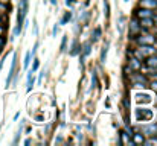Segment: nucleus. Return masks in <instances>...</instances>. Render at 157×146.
Wrapping results in <instances>:
<instances>
[{"label":"nucleus","mask_w":157,"mask_h":146,"mask_svg":"<svg viewBox=\"0 0 157 146\" xmlns=\"http://www.w3.org/2000/svg\"><path fill=\"white\" fill-rule=\"evenodd\" d=\"M156 52V49L153 47L151 44H142L140 47H139V50L136 52V55L139 56V58H144V56H147V55H151V53H154Z\"/></svg>","instance_id":"obj_1"},{"label":"nucleus","mask_w":157,"mask_h":146,"mask_svg":"<svg viewBox=\"0 0 157 146\" xmlns=\"http://www.w3.org/2000/svg\"><path fill=\"white\" fill-rule=\"evenodd\" d=\"M15 66H17V53H14V59H12V64H11V69H9V73H8V79H6V87L11 85V81H12V76H14Z\"/></svg>","instance_id":"obj_2"},{"label":"nucleus","mask_w":157,"mask_h":146,"mask_svg":"<svg viewBox=\"0 0 157 146\" xmlns=\"http://www.w3.org/2000/svg\"><path fill=\"white\" fill-rule=\"evenodd\" d=\"M142 133L145 134V136H156L157 134V125H154V123H151V125H147V126H144L142 128Z\"/></svg>","instance_id":"obj_3"},{"label":"nucleus","mask_w":157,"mask_h":146,"mask_svg":"<svg viewBox=\"0 0 157 146\" xmlns=\"http://www.w3.org/2000/svg\"><path fill=\"white\" fill-rule=\"evenodd\" d=\"M153 117V113L150 111V110H137V119L140 120H148V119H151Z\"/></svg>","instance_id":"obj_4"},{"label":"nucleus","mask_w":157,"mask_h":146,"mask_svg":"<svg viewBox=\"0 0 157 146\" xmlns=\"http://www.w3.org/2000/svg\"><path fill=\"white\" fill-rule=\"evenodd\" d=\"M137 41L140 44H154V37L153 35H144V37L137 38Z\"/></svg>","instance_id":"obj_5"},{"label":"nucleus","mask_w":157,"mask_h":146,"mask_svg":"<svg viewBox=\"0 0 157 146\" xmlns=\"http://www.w3.org/2000/svg\"><path fill=\"white\" fill-rule=\"evenodd\" d=\"M137 15L140 18H145V17H153V11L151 9H139L137 11Z\"/></svg>","instance_id":"obj_6"},{"label":"nucleus","mask_w":157,"mask_h":146,"mask_svg":"<svg viewBox=\"0 0 157 146\" xmlns=\"http://www.w3.org/2000/svg\"><path fill=\"white\" fill-rule=\"evenodd\" d=\"M153 24H154V21H153L151 17H145V18L140 20V26H144V28H151Z\"/></svg>","instance_id":"obj_7"},{"label":"nucleus","mask_w":157,"mask_h":146,"mask_svg":"<svg viewBox=\"0 0 157 146\" xmlns=\"http://www.w3.org/2000/svg\"><path fill=\"white\" fill-rule=\"evenodd\" d=\"M140 5L145 8H154V6H157V0H142Z\"/></svg>","instance_id":"obj_8"},{"label":"nucleus","mask_w":157,"mask_h":146,"mask_svg":"<svg viewBox=\"0 0 157 146\" xmlns=\"http://www.w3.org/2000/svg\"><path fill=\"white\" fill-rule=\"evenodd\" d=\"M134 81H137V84H142V87H147V78L145 76H142V75H136L134 76Z\"/></svg>","instance_id":"obj_9"},{"label":"nucleus","mask_w":157,"mask_h":146,"mask_svg":"<svg viewBox=\"0 0 157 146\" xmlns=\"http://www.w3.org/2000/svg\"><path fill=\"white\" fill-rule=\"evenodd\" d=\"M32 73H34V72L31 70V72H29V75H28V87H26V90H28V92H31V90H32V85H34V78H32Z\"/></svg>","instance_id":"obj_10"},{"label":"nucleus","mask_w":157,"mask_h":146,"mask_svg":"<svg viewBox=\"0 0 157 146\" xmlns=\"http://www.w3.org/2000/svg\"><path fill=\"white\" fill-rule=\"evenodd\" d=\"M108 47H110V43H105V46L102 47V52H101V62H105V58H107V52H108Z\"/></svg>","instance_id":"obj_11"},{"label":"nucleus","mask_w":157,"mask_h":146,"mask_svg":"<svg viewBox=\"0 0 157 146\" xmlns=\"http://www.w3.org/2000/svg\"><path fill=\"white\" fill-rule=\"evenodd\" d=\"M90 47H92V41H89V43L84 44V47H82V56H84V58H86L87 55H90Z\"/></svg>","instance_id":"obj_12"},{"label":"nucleus","mask_w":157,"mask_h":146,"mask_svg":"<svg viewBox=\"0 0 157 146\" xmlns=\"http://www.w3.org/2000/svg\"><path fill=\"white\" fill-rule=\"evenodd\" d=\"M78 52H81V47L78 46V41L75 40L73 44H72V50H70V55H78Z\"/></svg>","instance_id":"obj_13"},{"label":"nucleus","mask_w":157,"mask_h":146,"mask_svg":"<svg viewBox=\"0 0 157 146\" xmlns=\"http://www.w3.org/2000/svg\"><path fill=\"white\" fill-rule=\"evenodd\" d=\"M70 18H72V12H66V14H64V17L61 18V21H59V24H67Z\"/></svg>","instance_id":"obj_14"},{"label":"nucleus","mask_w":157,"mask_h":146,"mask_svg":"<svg viewBox=\"0 0 157 146\" xmlns=\"http://www.w3.org/2000/svg\"><path fill=\"white\" fill-rule=\"evenodd\" d=\"M147 64H148L150 67H154V69H157V56H151V58H148Z\"/></svg>","instance_id":"obj_15"},{"label":"nucleus","mask_w":157,"mask_h":146,"mask_svg":"<svg viewBox=\"0 0 157 146\" xmlns=\"http://www.w3.org/2000/svg\"><path fill=\"white\" fill-rule=\"evenodd\" d=\"M101 37V28H96L95 32H93V37H92V41H98Z\"/></svg>","instance_id":"obj_16"},{"label":"nucleus","mask_w":157,"mask_h":146,"mask_svg":"<svg viewBox=\"0 0 157 146\" xmlns=\"http://www.w3.org/2000/svg\"><path fill=\"white\" fill-rule=\"evenodd\" d=\"M31 52H26V56H25V64H23V67L25 69H28L29 67V62H31Z\"/></svg>","instance_id":"obj_17"},{"label":"nucleus","mask_w":157,"mask_h":146,"mask_svg":"<svg viewBox=\"0 0 157 146\" xmlns=\"http://www.w3.org/2000/svg\"><path fill=\"white\" fill-rule=\"evenodd\" d=\"M134 136V142L133 143H144V137L140 134H133Z\"/></svg>","instance_id":"obj_18"},{"label":"nucleus","mask_w":157,"mask_h":146,"mask_svg":"<svg viewBox=\"0 0 157 146\" xmlns=\"http://www.w3.org/2000/svg\"><path fill=\"white\" fill-rule=\"evenodd\" d=\"M131 29H133V35H134V34H136V32L139 31V26H137V23H136L134 20L131 21Z\"/></svg>","instance_id":"obj_19"},{"label":"nucleus","mask_w":157,"mask_h":146,"mask_svg":"<svg viewBox=\"0 0 157 146\" xmlns=\"http://www.w3.org/2000/svg\"><path fill=\"white\" fill-rule=\"evenodd\" d=\"M130 64H131V67H133V69H139V67H140V64H139V61H137V59H131V61H130Z\"/></svg>","instance_id":"obj_20"},{"label":"nucleus","mask_w":157,"mask_h":146,"mask_svg":"<svg viewBox=\"0 0 157 146\" xmlns=\"http://www.w3.org/2000/svg\"><path fill=\"white\" fill-rule=\"evenodd\" d=\"M66 44H67V37H63V41H61V52L66 50Z\"/></svg>","instance_id":"obj_21"},{"label":"nucleus","mask_w":157,"mask_h":146,"mask_svg":"<svg viewBox=\"0 0 157 146\" xmlns=\"http://www.w3.org/2000/svg\"><path fill=\"white\" fill-rule=\"evenodd\" d=\"M96 82H98V79H96V73L93 72V75H92V87H96Z\"/></svg>","instance_id":"obj_22"},{"label":"nucleus","mask_w":157,"mask_h":146,"mask_svg":"<svg viewBox=\"0 0 157 146\" xmlns=\"http://www.w3.org/2000/svg\"><path fill=\"white\" fill-rule=\"evenodd\" d=\"M38 66H40V62H38V59H34V66H32V72H37V69H38Z\"/></svg>","instance_id":"obj_23"},{"label":"nucleus","mask_w":157,"mask_h":146,"mask_svg":"<svg viewBox=\"0 0 157 146\" xmlns=\"http://www.w3.org/2000/svg\"><path fill=\"white\" fill-rule=\"evenodd\" d=\"M52 34H53V37H56V34H58V26H56V24L53 26V31H52Z\"/></svg>","instance_id":"obj_24"},{"label":"nucleus","mask_w":157,"mask_h":146,"mask_svg":"<svg viewBox=\"0 0 157 146\" xmlns=\"http://www.w3.org/2000/svg\"><path fill=\"white\" fill-rule=\"evenodd\" d=\"M73 3H75V0H66V5H67V6H72Z\"/></svg>","instance_id":"obj_25"},{"label":"nucleus","mask_w":157,"mask_h":146,"mask_svg":"<svg viewBox=\"0 0 157 146\" xmlns=\"http://www.w3.org/2000/svg\"><path fill=\"white\" fill-rule=\"evenodd\" d=\"M3 43H5V38H3V37H0V46H3Z\"/></svg>","instance_id":"obj_26"},{"label":"nucleus","mask_w":157,"mask_h":146,"mask_svg":"<svg viewBox=\"0 0 157 146\" xmlns=\"http://www.w3.org/2000/svg\"><path fill=\"white\" fill-rule=\"evenodd\" d=\"M153 88L157 92V81H156V82H153Z\"/></svg>","instance_id":"obj_27"},{"label":"nucleus","mask_w":157,"mask_h":146,"mask_svg":"<svg viewBox=\"0 0 157 146\" xmlns=\"http://www.w3.org/2000/svg\"><path fill=\"white\" fill-rule=\"evenodd\" d=\"M51 3H52V5H56V0H51Z\"/></svg>","instance_id":"obj_28"},{"label":"nucleus","mask_w":157,"mask_h":146,"mask_svg":"<svg viewBox=\"0 0 157 146\" xmlns=\"http://www.w3.org/2000/svg\"><path fill=\"white\" fill-rule=\"evenodd\" d=\"M153 21H154V23H156V24H157V15H156V17H154V20H153Z\"/></svg>","instance_id":"obj_29"},{"label":"nucleus","mask_w":157,"mask_h":146,"mask_svg":"<svg viewBox=\"0 0 157 146\" xmlns=\"http://www.w3.org/2000/svg\"><path fill=\"white\" fill-rule=\"evenodd\" d=\"M0 2H2V3H6V2H8V0H0Z\"/></svg>","instance_id":"obj_30"},{"label":"nucleus","mask_w":157,"mask_h":146,"mask_svg":"<svg viewBox=\"0 0 157 146\" xmlns=\"http://www.w3.org/2000/svg\"><path fill=\"white\" fill-rule=\"evenodd\" d=\"M156 79H157V73H156Z\"/></svg>","instance_id":"obj_31"},{"label":"nucleus","mask_w":157,"mask_h":146,"mask_svg":"<svg viewBox=\"0 0 157 146\" xmlns=\"http://www.w3.org/2000/svg\"><path fill=\"white\" fill-rule=\"evenodd\" d=\"M124 2H128V0H124Z\"/></svg>","instance_id":"obj_32"},{"label":"nucleus","mask_w":157,"mask_h":146,"mask_svg":"<svg viewBox=\"0 0 157 146\" xmlns=\"http://www.w3.org/2000/svg\"><path fill=\"white\" fill-rule=\"evenodd\" d=\"M0 32H2V28H0Z\"/></svg>","instance_id":"obj_33"}]
</instances>
